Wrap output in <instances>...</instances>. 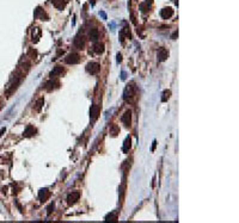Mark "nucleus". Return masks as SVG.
<instances>
[{
  "label": "nucleus",
  "instance_id": "obj_32",
  "mask_svg": "<svg viewBox=\"0 0 239 223\" xmlns=\"http://www.w3.org/2000/svg\"><path fill=\"white\" fill-rule=\"evenodd\" d=\"M146 2H147V4H151V2H152V0H146Z\"/></svg>",
  "mask_w": 239,
  "mask_h": 223
},
{
  "label": "nucleus",
  "instance_id": "obj_4",
  "mask_svg": "<svg viewBox=\"0 0 239 223\" xmlns=\"http://www.w3.org/2000/svg\"><path fill=\"white\" fill-rule=\"evenodd\" d=\"M59 86H60V83H59L56 79L52 78L49 81H47V83H46V85H44V88H46V91H48V92H52V91H54L55 88H58Z\"/></svg>",
  "mask_w": 239,
  "mask_h": 223
},
{
  "label": "nucleus",
  "instance_id": "obj_27",
  "mask_svg": "<svg viewBox=\"0 0 239 223\" xmlns=\"http://www.w3.org/2000/svg\"><path fill=\"white\" fill-rule=\"evenodd\" d=\"M105 221H117V216L114 215V214H109V215L105 217Z\"/></svg>",
  "mask_w": 239,
  "mask_h": 223
},
{
  "label": "nucleus",
  "instance_id": "obj_17",
  "mask_svg": "<svg viewBox=\"0 0 239 223\" xmlns=\"http://www.w3.org/2000/svg\"><path fill=\"white\" fill-rule=\"evenodd\" d=\"M63 72H65V68H63L62 66H56V67H54V69L50 72V77H52V78H55V77L62 74Z\"/></svg>",
  "mask_w": 239,
  "mask_h": 223
},
{
  "label": "nucleus",
  "instance_id": "obj_8",
  "mask_svg": "<svg viewBox=\"0 0 239 223\" xmlns=\"http://www.w3.org/2000/svg\"><path fill=\"white\" fill-rule=\"evenodd\" d=\"M99 113H101V108H99V105L93 104V105L91 106V109H90V118H91L92 120H96V119L98 118Z\"/></svg>",
  "mask_w": 239,
  "mask_h": 223
},
{
  "label": "nucleus",
  "instance_id": "obj_22",
  "mask_svg": "<svg viewBox=\"0 0 239 223\" xmlns=\"http://www.w3.org/2000/svg\"><path fill=\"white\" fill-rule=\"evenodd\" d=\"M43 104H44V99L43 98H40L37 102H36V104H35V110L37 112H40L41 110H42V108H43Z\"/></svg>",
  "mask_w": 239,
  "mask_h": 223
},
{
  "label": "nucleus",
  "instance_id": "obj_19",
  "mask_svg": "<svg viewBox=\"0 0 239 223\" xmlns=\"http://www.w3.org/2000/svg\"><path fill=\"white\" fill-rule=\"evenodd\" d=\"M119 134H120L119 125H116V124H113V125H110V129H109V135H110L111 137H116Z\"/></svg>",
  "mask_w": 239,
  "mask_h": 223
},
{
  "label": "nucleus",
  "instance_id": "obj_10",
  "mask_svg": "<svg viewBox=\"0 0 239 223\" xmlns=\"http://www.w3.org/2000/svg\"><path fill=\"white\" fill-rule=\"evenodd\" d=\"M133 96H134V87H133L131 85H128V86L124 88V91H123V99L128 102Z\"/></svg>",
  "mask_w": 239,
  "mask_h": 223
},
{
  "label": "nucleus",
  "instance_id": "obj_31",
  "mask_svg": "<svg viewBox=\"0 0 239 223\" xmlns=\"http://www.w3.org/2000/svg\"><path fill=\"white\" fill-rule=\"evenodd\" d=\"M5 131H6V129H5V128H1V130H0V137L4 135V132H5Z\"/></svg>",
  "mask_w": 239,
  "mask_h": 223
},
{
  "label": "nucleus",
  "instance_id": "obj_30",
  "mask_svg": "<svg viewBox=\"0 0 239 223\" xmlns=\"http://www.w3.org/2000/svg\"><path fill=\"white\" fill-rule=\"evenodd\" d=\"M155 146H157V141H153V146H152V152H154V149H155Z\"/></svg>",
  "mask_w": 239,
  "mask_h": 223
},
{
  "label": "nucleus",
  "instance_id": "obj_14",
  "mask_svg": "<svg viewBox=\"0 0 239 223\" xmlns=\"http://www.w3.org/2000/svg\"><path fill=\"white\" fill-rule=\"evenodd\" d=\"M41 38V30L40 28H34L32 31H31V41L34 43H37Z\"/></svg>",
  "mask_w": 239,
  "mask_h": 223
},
{
  "label": "nucleus",
  "instance_id": "obj_7",
  "mask_svg": "<svg viewBox=\"0 0 239 223\" xmlns=\"http://www.w3.org/2000/svg\"><path fill=\"white\" fill-rule=\"evenodd\" d=\"M121 120H122V123L124 124L125 128H129V126H130V123H131V111H130V110H127V111L123 113Z\"/></svg>",
  "mask_w": 239,
  "mask_h": 223
},
{
  "label": "nucleus",
  "instance_id": "obj_2",
  "mask_svg": "<svg viewBox=\"0 0 239 223\" xmlns=\"http://www.w3.org/2000/svg\"><path fill=\"white\" fill-rule=\"evenodd\" d=\"M65 62L67 65H77L80 62V55L77 53H71L65 57Z\"/></svg>",
  "mask_w": 239,
  "mask_h": 223
},
{
  "label": "nucleus",
  "instance_id": "obj_15",
  "mask_svg": "<svg viewBox=\"0 0 239 223\" xmlns=\"http://www.w3.org/2000/svg\"><path fill=\"white\" fill-rule=\"evenodd\" d=\"M104 50H105V45H104V43L95 42V44H93V51H95L96 54L101 55V54L104 53Z\"/></svg>",
  "mask_w": 239,
  "mask_h": 223
},
{
  "label": "nucleus",
  "instance_id": "obj_23",
  "mask_svg": "<svg viewBox=\"0 0 239 223\" xmlns=\"http://www.w3.org/2000/svg\"><path fill=\"white\" fill-rule=\"evenodd\" d=\"M120 35H121V41L123 42V39H124V36H127V37H129V38H130V30H129L128 28H123Z\"/></svg>",
  "mask_w": 239,
  "mask_h": 223
},
{
  "label": "nucleus",
  "instance_id": "obj_29",
  "mask_svg": "<svg viewBox=\"0 0 239 223\" xmlns=\"http://www.w3.org/2000/svg\"><path fill=\"white\" fill-rule=\"evenodd\" d=\"M121 61H122V55L119 53V54H117V63H120Z\"/></svg>",
  "mask_w": 239,
  "mask_h": 223
},
{
  "label": "nucleus",
  "instance_id": "obj_16",
  "mask_svg": "<svg viewBox=\"0 0 239 223\" xmlns=\"http://www.w3.org/2000/svg\"><path fill=\"white\" fill-rule=\"evenodd\" d=\"M89 37H90V39L92 42H97L98 38H99V31H98V29L97 28H92L90 30V32H89Z\"/></svg>",
  "mask_w": 239,
  "mask_h": 223
},
{
  "label": "nucleus",
  "instance_id": "obj_25",
  "mask_svg": "<svg viewBox=\"0 0 239 223\" xmlns=\"http://www.w3.org/2000/svg\"><path fill=\"white\" fill-rule=\"evenodd\" d=\"M28 55H29L31 59H36V57H37V50H35V49H29Z\"/></svg>",
  "mask_w": 239,
  "mask_h": 223
},
{
  "label": "nucleus",
  "instance_id": "obj_5",
  "mask_svg": "<svg viewBox=\"0 0 239 223\" xmlns=\"http://www.w3.org/2000/svg\"><path fill=\"white\" fill-rule=\"evenodd\" d=\"M73 44H74V47L78 48V49H84V47H85V38H84V36H83V35H77V36L74 37Z\"/></svg>",
  "mask_w": 239,
  "mask_h": 223
},
{
  "label": "nucleus",
  "instance_id": "obj_11",
  "mask_svg": "<svg viewBox=\"0 0 239 223\" xmlns=\"http://www.w3.org/2000/svg\"><path fill=\"white\" fill-rule=\"evenodd\" d=\"M36 132H37V129L34 125H28L23 132V137H32L36 135Z\"/></svg>",
  "mask_w": 239,
  "mask_h": 223
},
{
  "label": "nucleus",
  "instance_id": "obj_24",
  "mask_svg": "<svg viewBox=\"0 0 239 223\" xmlns=\"http://www.w3.org/2000/svg\"><path fill=\"white\" fill-rule=\"evenodd\" d=\"M139 7H140V10H141L143 13H146V12L149 11V4H147V2H141Z\"/></svg>",
  "mask_w": 239,
  "mask_h": 223
},
{
  "label": "nucleus",
  "instance_id": "obj_3",
  "mask_svg": "<svg viewBox=\"0 0 239 223\" xmlns=\"http://www.w3.org/2000/svg\"><path fill=\"white\" fill-rule=\"evenodd\" d=\"M79 198H80V192H78V191H73V192H71L68 196H67V204L71 207V205H74L78 201H79Z\"/></svg>",
  "mask_w": 239,
  "mask_h": 223
},
{
  "label": "nucleus",
  "instance_id": "obj_12",
  "mask_svg": "<svg viewBox=\"0 0 239 223\" xmlns=\"http://www.w3.org/2000/svg\"><path fill=\"white\" fill-rule=\"evenodd\" d=\"M169 59V51L165 48H160L158 50V61L159 62H164Z\"/></svg>",
  "mask_w": 239,
  "mask_h": 223
},
{
  "label": "nucleus",
  "instance_id": "obj_26",
  "mask_svg": "<svg viewBox=\"0 0 239 223\" xmlns=\"http://www.w3.org/2000/svg\"><path fill=\"white\" fill-rule=\"evenodd\" d=\"M54 208H55V205H54V203H52V204H49V207L47 208V215L48 216H50L52 215V213L54 211Z\"/></svg>",
  "mask_w": 239,
  "mask_h": 223
},
{
  "label": "nucleus",
  "instance_id": "obj_28",
  "mask_svg": "<svg viewBox=\"0 0 239 223\" xmlns=\"http://www.w3.org/2000/svg\"><path fill=\"white\" fill-rule=\"evenodd\" d=\"M176 37H178V31H175V32L172 33V36H171L172 39H176Z\"/></svg>",
  "mask_w": 239,
  "mask_h": 223
},
{
  "label": "nucleus",
  "instance_id": "obj_21",
  "mask_svg": "<svg viewBox=\"0 0 239 223\" xmlns=\"http://www.w3.org/2000/svg\"><path fill=\"white\" fill-rule=\"evenodd\" d=\"M170 97H171V91H170V90H165V91L163 92V94H161V102H163V103H166V102L170 99Z\"/></svg>",
  "mask_w": 239,
  "mask_h": 223
},
{
  "label": "nucleus",
  "instance_id": "obj_18",
  "mask_svg": "<svg viewBox=\"0 0 239 223\" xmlns=\"http://www.w3.org/2000/svg\"><path fill=\"white\" fill-rule=\"evenodd\" d=\"M130 147H131V138H130V136H127L125 140H124V142H123V147H122L123 153H128L129 149H130Z\"/></svg>",
  "mask_w": 239,
  "mask_h": 223
},
{
  "label": "nucleus",
  "instance_id": "obj_13",
  "mask_svg": "<svg viewBox=\"0 0 239 223\" xmlns=\"http://www.w3.org/2000/svg\"><path fill=\"white\" fill-rule=\"evenodd\" d=\"M173 16V10L171 7H165L160 11V17L163 19H170Z\"/></svg>",
  "mask_w": 239,
  "mask_h": 223
},
{
  "label": "nucleus",
  "instance_id": "obj_6",
  "mask_svg": "<svg viewBox=\"0 0 239 223\" xmlns=\"http://www.w3.org/2000/svg\"><path fill=\"white\" fill-rule=\"evenodd\" d=\"M34 17L36 18V19H41V20H48L49 19V17H48V14L41 8V7H37L36 10H35V12H34Z\"/></svg>",
  "mask_w": 239,
  "mask_h": 223
},
{
  "label": "nucleus",
  "instance_id": "obj_1",
  "mask_svg": "<svg viewBox=\"0 0 239 223\" xmlns=\"http://www.w3.org/2000/svg\"><path fill=\"white\" fill-rule=\"evenodd\" d=\"M99 71H101V66H99V63H97V62H89V63L86 65V72H87L89 74H91V75L98 74Z\"/></svg>",
  "mask_w": 239,
  "mask_h": 223
},
{
  "label": "nucleus",
  "instance_id": "obj_20",
  "mask_svg": "<svg viewBox=\"0 0 239 223\" xmlns=\"http://www.w3.org/2000/svg\"><path fill=\"white\" fill-rule=\"evenodd\" d=\"M52 2H53V5H54L58 10H63L65 6H66L65 0H52Z\"/></svg>",
  "mask_w": 239,
  "mask_h": 223
},
{
  "label": "nucleus",
  "instance_id": "obj_9",
  "mask_svg": "<svg viewBox=\"0 0 239 223\" xmlns=\"http://www.w3.org/2000/svg\"><path fill=\"white\" fill-rule=\"evenodd\" d=\"M50 197V191L48 189H41L38 192V199L41 203H44L46 201H48V198Z\"/></svg>",
  "mask_w": 239,
  "mask_h": 223
}]
</instances>
